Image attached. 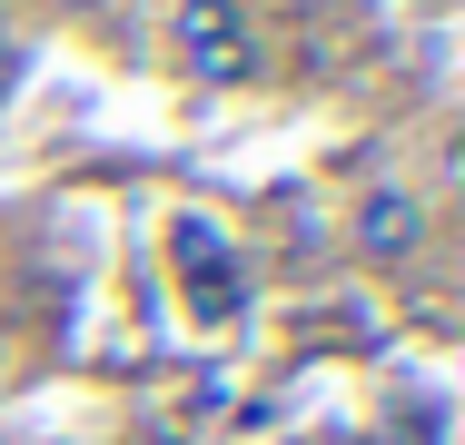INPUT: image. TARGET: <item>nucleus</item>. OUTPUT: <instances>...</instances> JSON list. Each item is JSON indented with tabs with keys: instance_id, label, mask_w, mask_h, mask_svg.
Returning <instances> with one entry per match:
<instances>
[{
	"instance_id": "f03ea898",
	"label": "nucleus",
	"mask_w": 465,
	"mask_h": 445,
	"mask_svg": "<svg viewBox=\"0 0 465 445\" xmlns=\"http://www.w3.org/2000/svg\"><path fill=\"white\" fill-rule=\"evenodd\" d=\"M347 248L367 267H406L426 248V198H416L406 178H376L367 198H357V218H347Z\"/></svg>"
},
{
	"instance_id": "20e7f679",
	"label": "nucleus",
	"mask_w": 465,
	"mask_h": 445,
	"mask_svg": "<svg viewBox=\"0 0 465 445\" xmlns=\"http://www.w3.org/2000/svg\"><path fill=\"white\" fill-rule=\"evenodd\" d=\"M60 10H80V20H99V10H109V0H60Z\"/></svg>"
},
{
	"instance_id": "f257e3e1",
	"label": "nucleus",
	"mask_w": 465,
	"mask_h": 445,
	"mask_svg": "<svg viewBox=\"0 0 465 445\" xmlns=\"http://www.w3.org/2000/svg\"><path fill=\"white\" fill-rule=\"evenodd\" d=\"M169 50H179V70L198 89H238L258 70V20H248V0H179L169 10Z\"/></svg>"
},
{
	"instance_id": "7ed1b4c3",
	"label": "nucleus",
	"mask_w": 465,
	"mask_h": 445,
	"mask_svg": "<svg viewBox=\"0 0 465 445\" xmlns=\"http://www.w3.org/2000/svg\"><path fill=\"white\" fill-rule=\"evenodd\" d=\"M179 258H188V297H198V317L238 307V248H218L208 218H179Z\"/></svg>"
}]
</instances>
